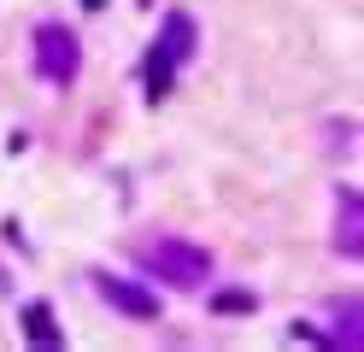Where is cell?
<instances>
[{"mask_svg":"<svg viewBox=\"0 0 364 352\" xmlns=\"http://www.w3.org/2000/svg\"><path fill=\"white\" fill-rule=\"evenodd\" d=\"M335 317H341V329H335V335H323V346H364V305L358 299H341L335 305Z\"/></svg>","mask_w":364,"mask_h":352,"instance_id":"cell-7","label":"cell"},{"mask_svg":"<svg viewBox=\"0 0 364 352\" xmlns=\"http://www.w3.org/2000/svg\"><path fill=\"white\" fill-rule=\"evenodd\" d=\"M335 247L347 258H364V200L341 188V218H335Z\"/></svg>","mask_w":364,"mask_h":352,"instance_id":"cell-4","label":"cell"},{"mask_svg":"<svg viewBox=\"0 0 364 352\" xmlns=\"http://www.w3.org/2000/svg\"><path fill=\"white\" fill-rule=\"evenodd\" d=\"M153 47H159L165 59H176V65H182V59L194 53V18H188V12H165V30H159V41H153Z\"/></svg>","mask_w":364,"mask_h":352,"instance_id":"cell-5","label":"cell"},{"mask_svg":"<svg viewBox=\"0 0 364 352\" xmlns=\"http://www.w3.org/2000/svg\"><path fill=\"white\" fill-rule=\"evenodd\" d=\"M218 311H253V294H218Z\"/></svg>","mask_w":364,"mask_h":352,"instance_id":"cell-9","label":"cell"},{"mask_svg":"<svg viewBox=\"0 0 364 352\" xmlns=\"http://www.w3.org/2000/svg\"><path fill=\"white\" fill-rule=\"evenodd\" d=\"M82 6H88V12H100V6H106V0H82Z\"/></svg>","mask_w":364,"mask_h":352,"instance_id":"cell-10","label":"cell"},{"mask_svg":"<svg viewBox=\"0 0 364 352\" xmlns=\"http://www.w3.org/2000/svg\"><path fill=\"white\" fill-rule=\"evenodd\" d=\"M95 288H100V299L112 305V311H124V317H135V323H153V317H159V299L141 288V282H124V276L95 270Z\"/></svg>","mask_w":364,"mask_h":352,"instance_id":"cell-3","label":"cell"},{"mask_svg":"<svg viewBox=\"0 0 364 352\" xmlns=\"http://www.w3.org/2000/svg\"><path fill=\"white\" fill-rule=\"evenodd\" d=\"M141 265L159 276V282H171V288H200V282L212 276V258L188 247V241H176V235H165V241H147L141 247Z\"/></svg>","mask_w":364,"mask_h":352,"instance_id":"cell-1","label":"cell"},{"mask_svg":"<svg viewBox=\"0 0 364 352\" xmlns=\"http://www.w3.org/2000/svg\"><path fill=\"white\" fill-rule=\"evenodd\" d=\"M36 70L53 88H71V77H77V36L65 30V23H41L36 30Z\"/></svg>","mask_w":364,"mask_h":352,"instance_id":"cell-2","label":"cell"},{"mask_svg":"<svg viewBox=\"0 0 364 352\" xmlns=\"http://www.w3.org/2000/svg\"><path fill=\"white\" fill-rule=\"evenodd\" d=\"M171 88H176V59H165V53L153 47V53H147V100L159 106Z\"/></svg>","mask_w":364,"mask_h":352,"instance_id":"cell-8","label":"cell"},{"mask_svg":"<svg viewBox=\"0 0 364 352\" xmlns=\"http://www.w3.org/2000/svg\"><path fill=\"white\" fill-rule=\"evenodd\" d=\"M24 341H30V346H48V352L65 346V335H59V323H53V305H48V299H30V305H24Z\"/></svg>","mask_w":364,"mask_h":352,"instance_id":"cell-6","label":"cell"}]
</instances>
